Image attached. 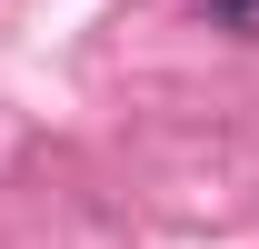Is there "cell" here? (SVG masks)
Listing matches in <instances>:
<instances>
[{
	"label": "cell",
	"instance_id": "obj_1",
	"mask_svg": "<svg viewBox=\"0 0 259 249\" xmlns=\"http://www.w3.org/2000/svg\"><path fill=\"white\" fill-rule=\"evenodd\" d=\"M220 30H239V40H259V0H199Z\"/></svg>",
	"mask_w": 259,
	"mask_h": 249
}]
</instances>
